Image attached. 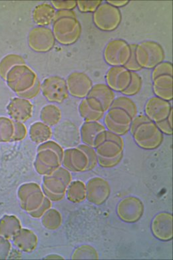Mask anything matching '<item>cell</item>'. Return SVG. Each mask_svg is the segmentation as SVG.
<instances>
[{
  "label": "cell",
  "instance_id": "obj_19",
  "mask_svg": "<svg viewBox=\"0 0 173 260\" xmlns=\"http://www.w3.org/2000/svg\"><path fill=\"white\" fill-rule=\"evenodd\" d=\"M26 64L25 59L18 54H8L0 61V77L6 80V75L14 66Z\"/></svg>",
  "mask_w": 173,
  "mask_h": 260
},
{
  "label": "cell",
  "instance_id": "obj_28",
  "mask_svg": "<svg viewBox=\"0 0 173 260\" xmlns=\"http://www.w3.org/2000/svg\"><path fill=\"white\" fill-rule=\"evenodd\" d=\"M41 82H40L39 79H38L36 84L34 85V86L32 87V88L29 89L28 91H25V92L18 93V94L16 95H18V97L24 98V99L28 100L33 99V98L38 96V95L39 94L40 91H41Z\"/></svg>",
  "mask_w": 173,
  "mask_h": 260
},
{
  "label": "cell",
  "instance_id": "obj_1",
  "mask_svg": "<svg viewBox=\"0 0 173 260\" xmlns=\"http://www.w3.org/2000/svg\"><path fill=\"white\" fill-rule=\"evenodd\" d=\"M52 23L53 36L59 44L63 46H70L80 39L82 26L73 10L56 12Z\"/></svg>",
  "mask_w": 173,
  "mask_h": 260
},
{
  "label": "cell",
  "instance_id": "obj_31",
  "mask_svg": "<svg viewBox=\"0 0 173 260\" xmlns=\"http://www.w3.org/2000/svg\"><path fill=\"white\" fill-rule=\"evenodd\" d=\"M15 126H16V134L14 136V139H21V138L24 137L25 134L24 126L20 123H15Z\"/></svg>",
  "mask_w": 173,
  "mask_h": 260
},
{
  "label": "cell",
  "instance_id": "obj_25",
  "mask_svg": "<svg viewBox=\"0 0 173 260\" xmlns=\"http://www.w3.org/2000/svg\"><path fill=\"white\" fill-rule=\"evenodd\" d=\"M163 75L172 76V64L169 61H164L153 68L152 80L158 76Z\"/></svg>",
  "mask_w": 173,
  "mask_h": 260
},
{
  "label": "cell",
  "instance_id": "obj_4",
  "mask_svg": "<svg viewBox=\"0 0 173 260\" xmlns=\"http://www.w3.org/2000/svg\"><path fill=\"white\" fill-rule=\"evenodd\" d=\"M122 16L120 10L104 2L93 12L94 24L100 30L112 31L120 25Z\"/></svg>",
  "mask_w": 173,
  "mask_h": 260
},
{
  "label": "cell",
  "instance_id": "obj_27",
  "mask_svg": "<svg viewBox=\"0 0 173 260\" xmlns=\"http://www.w3.org/2000/svg\"><path fill=\"white\" fill-rule=\"evenodd\" d=\"M130 46H131V56H130L129 61H127V63H126L124 67L130 72H136L140 71V70H142V68L138 64L137 61L136 60L135 57V49L136 44H130Z\"/></svg>",
  "mask_w": 173,
  "mask_h": 260
},
{
  "label": "cell",
  "instance_id": "obj_20",
  "mask_svg": "<svg viewBox=\"0 0 173 260\" xmlns=\"http://www.w3.org/2000/svg\"><path fill=\"white\" fill-rule=\"evenodd\" d=\"M41 118L47 124L54 125L61 118L60 110L56 106L49 104L42 108Z\"/></svg>",
  "mask_w": 173,
  "mask_h": 260
},
{
  "label": "cell",
  "instance_id": "obj_13",
  "mask_svg": "<svg viewBox=\"0 0 173 260\" xmlns=\"http://www.w3.org/2000/svg\"><path fill=\"white\" fill-rule=\"evenodd\" d=\"M7 109L12 118L18 121H26L31 116L33 105L28 100L16 97L11 100Z\"/></svg>",
  "mask_w": 173,
  "mask_h": 260
},
{
  "label": "cell",
  "instance_id": "obj_6",
  "mask_svg": "<svg viewBox=\"0 0 173 260\" xmlns=\"http://www.w3.org/2000/svg\"><path fill=\"white\" fill-rule=\"evenodd\" d=\"M41 91L45 98L53 103L61 104L70 95L66 80L57 76L45 79L41 84Z\"/></svg>",
  "mask_w": 173,
  "mask_h": 260
},
{
  "label": "cell",
  "instance_id": "obj_29",
  "mask_svg": "<svg viewBox=\"0 0 173 260\" xmlns=\"http://www.w3.org/2000/svg\"><path fill=\"white\" fill-rule=\"evenodd\" d=\"M55 10H73L77 7V1H51Z\"/></svg>",
  "mask_w": 173,
  "mask_h": 260
},
{
  "label": "cell",
  "instance_id": "obj_7",
  "mask_svg": "<svg viewBox=\"0 0 173 260\" xmlns=\"http://www.w3.org/2000/svg\"><path fill=\"white\" fill-rule=\"evenodd\" d=\"M55 42L52 29L47 27H34L29 31L27 37L29 48L38 53L49 52L54 47Z\"/></svg>",
  "mask_w": 173,
  "mask_h": 260
},
{
  "label": "cell",
  "instance_id": "obj_8",
  "mask_svg": "<svg viewBox=\"0 0 173 260\" xmlns=\"http://www.w3.org/2000/svg\"><path fill=\"white\" fill-rule=\"evenodd\" d=\"M134 139L141 146L154 147L161 142L162 135L157 125L147 119L136 126L132 127Z\"/></svg>",
  "mask_w": 173,
  "mask_h": 260
},
{
  "label": "cell",
  "instance_id": "obj_24",
  "mask_svg": "<svg viewBox=\"0 0 173 260\" xmlns=\"http://www.w3.org/2000/svg\"><path fill=\"white\" fill-rule=\"evenodd\" d=\"M14 133V126L9 119L0 118V141H7Z\"/></svg>",
  "mask_w": 173,
  "mask_h": 260
},
{
  "label": "cell",
  "instance_id": "obj_2",
  "mask_svg": "<svg viewBox=\"0 0 173 260\" xmlns=\"http://www.w3.org/2000/svg\"><path fill=\"white\" fill-rule=\"evenodd\" d=\"M38 80L37 74L26 64L14 66L6 75V82L16 94L25 92Z\"/></svg>",
  "mask_w": 173,
  "mask_h": 260
},
{
  "label": "cell",
  "instance_id": "obj_12",
  "mask_svg": "<svg viewBox=\"0 0 173 260\" xmlns=\"http://www.w3.org/2000/svg\"><path fill=\"white\" fill-rule=\"evenodd\" d=\"M145 110L149 119L158 123L168 118L172 111L171 104L161 98L153 96L147 102Z\"/></svg>",
  "mask_w": 173,
  "mask_h": 260
},
{
  "label": "cell",
  "instance_id": "obj_32",
  "mask_svg": "<svg viewBox=\"0 0 173 260\" xmlns=\"http://www.w3.org/2000/svg\"><path fill=\"white\" fill-rule=\"evenodd\" d=\"M106 2L119 9V8H123L124 6H127L129 1L126 0V1H106Z\"/></svg>",
  "mask_w": 173,
  "mask_h": 260
},
{
  "label": "cell",
  "instance_id": "obj_17",
  "mask_svg": "<svg viewBox=\"0 0 173 260\" xmlns=\"http://www.w3.org/2000/svg\"><path fill=\"white\" fill-rule=\"evenodd\" d=\"M87 97L97 99L101 104L105 112L112 108L115 99V91H113L107 84H97L93 85Z\"/></svg>",
  "mask_w": 173,
  "mask_h": 260
},
{
  "label": "cell",
  "instance_id": "obj_15",
  "mask_svg": "<svg viewBox=\"0 0 173 260\" xmlns=\"http://www.w3.org/2000/svg\"><path fill=\"white\" fill-rule=\"evenodd\" d=\"M83 141L91 145L101 144L106 140V132L99 123H87L83 125L82 130Z\"/></svg>",
  "mask_w": 173,
  "mask_h": 260
},
{
  "label": "cell",
  "instance_id": "obj_11",
  "mask_svg": "<svg viewBox=\"0 0 173 260\" xmlns=\"http://www.w3.org/2000/svg\"><path fill=\"white\" fill-rule=\"evenodd\" d=\"M131 80V72L124 66L111 67L107 72V85L113 91L122 93L129 86Z\"/></svg>",
  "mask_w": 173,
  "mask_h": 260
},
{
  "label": "cell",
  "instance_id": "obj_18",
  "mask_svg": "<svg viewBox=\"0 0 173 260\" xmlns=\"http://www.w3.org/2000/svg\"><path fill=\"white\" fill-rule=\"evenodd\" d=\"M153 90L155 96L170 102L172 100V76L163 75L153 79Z\"/></svg>",
  "mask_w": 173,
  "mask_h": 260
},
{
  "label": "cell",
  "instance_id": "obj_16",
  "mask_svg": "<svg viewBox=\"0 0 173 260\" xmlns=\"http://www.w3.org/2000/svg\"><path fill=\"white\" fill-rule=\"evenodd\" d=\"M56 10L52 5L48 3L36 6L32 12V19L38 26L47 27L54 20Z\"/></svg>",
  "mask_w": 173,
  "mask_h": 260
},
{
  "label": "cell",
  "instance_id": "obj_5",
  "mask_svg": "<svg viewBox=\"0 0 173 260\" xmlns=\"http://www.w3.org/2000/svg\"><path fill=\"white\" fill-rule=\"evenodd\" d=\"M131 46L125 40L115 39L106 45L103 51V57L108 65L125 66L131 56Z\"/></svg>",
  "mask_w": 173,
  "mask_h": 260
},
{
  "label": "cell",
  "instance_id": "obj_3",
  "mask_svg": "<svg viewBox=\"0 0 173 260\" xmlns=\"http://www.w3.org/2000/svg\"><path fill=\"white\" fill-rule=\"evenodd\" d=\"M136 60L143 69H153L165 58L163 48L157 42L146 40L136 44Z\"/></svg>",
  "mask_w": 173,
  "mask_h": 260
},
{
  "label": "cell",
  "instance_id": "obj_30",
  "mask_svg": "<svg viewBox=\"0 0 173 260\" xmlns=\"http://www.w3.org/2000/svg\"><path fill=\"white\" fill-rule=\"evenodd\" d=\"M157 126L158 128L163 131L164 133L167 134H171L172 133L171 125H170L169 122H168L167 118L158 122Z\"/></svg>",
  "mask_w": 173,
  "mask_h": 260
},
{
  "label": "cell",
  "instance_id": "obj_21",
  "mask_svg": "<svg viewBox=\"0 0 173 260\" xmlns=\"http://www.w3.org/2000/svg\"><path fill=\"white\" fill-rule=\"evenodd\" d=\"M112 108L123 109L131 116L132 118L135 116L136 112H137L135 104L134 103L131 98L126 96V95H121V96L115 98L114 101L113 102Z\"/></svg>",
  "mask_w": 173,
  "mask_h": 260
},
{
  "label": "cell",
  "instance_id": "obj_23",
  "mask_svg": "<svg viewBox=\"0 0 173 260\" xmlns=\"http://www.w3.org/2000/svg\"><path fill=\"white\" fill-rule=\"evenodd\" d=\"M142 77L140 74L136 72H131V80L129 86L121 93L127 97L137 94L142 89Z\"/></svg>",
  "mask_w": 173,
  "mask_h": 260
},
{
  "label": "cell",
  "instance_id": "obj_22",
  "mask_svg": "<svg viewBox=\"0 0 173 260\" xmlns=\"http://www.w3.org/2000/svg\"><path fill=\"white\" fill-rule=\"evenodd\" d=\"M51 129L42 123H36L31 127V137L36 142H44L50 137Z\"/></svg>",
  "mask_w": 173,
  "mask_h": 260
},
{
  "label": "cell",
  "instance_id": "obj_10",
  "mask_svg": "<svg viewBox=\"0 0 173 260\" xmlns=\"http://www.w3.org/2000/svg\"><path fill=\"white\" fill-rule=\"evenodd\" d=\"M131 119V116L123 109L111 108L106 115L105 121L108 129L113 134L123 135L129 129Z\"/></svg>",
  "mask_w": 173,
  "mask_h": 260
},
{
  "label": "cell",
  "instance_id": "obj_14",
  "mask_svg": "<svg viewBox=\"0 0 173 260\" xmlns=\"http://www.w3.org/2000/svg\"><path fill=\"white\" fill-rule=\"evenodd\" d=\"M80 112L85 120L95 121L102 118L105 111L101 104L97 99L87 97L81 102Z\"/></svg>",
  "mask_w": 173,
  "mask_h": 260
},
{
  "label": "cell",
  "instance_id": "obj_9",
  "mask_svg": "<svg viewBox=\"0 0 173 260\" xmlns=\"http://www.w3.org/2000/svg\"><path fill=\"white\" fill-rule=\"evenodd\" d=\"M65 80L69 94L80 99L87 98L93 86L90 78L83 72H72Z\"/></svg>",
  "mask_w": 173,
  "mask_h": 260
},
{
  "label": "cell",
  "instance_id": "obj_26",
  "mask_svg": "<svg viewBox=\"0 0 173 260\" xmlns=\"http://www.w3.org/2000/svg\"><path fill=\"white\" fill-rule=\"evenodd\" d=\"M102 3V1H77V7L81 12L93 13Z\"/></svg>",
  "mask_w": 173,
  "mask_h": 260
}]
</instances>
